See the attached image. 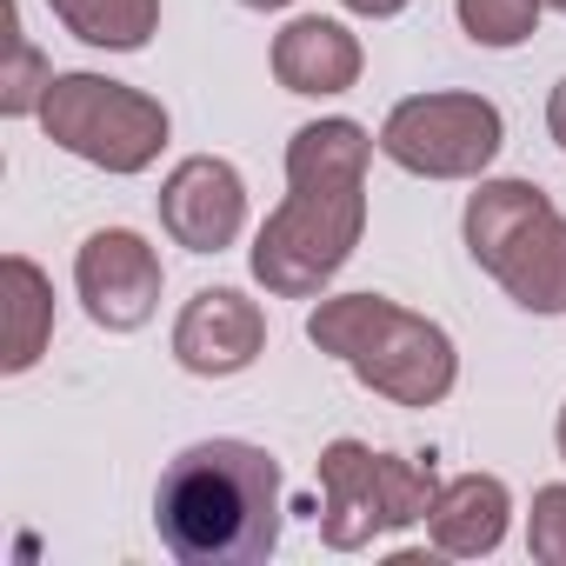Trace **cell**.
<instances>
[{
	"label": "cell",
	"mask_w": 566,
	"mask_h": 566,
	"mask_svg": "<svg viewBox=\"0 0 566 566\" xmlns=\"http://www.w3.org/2000/svg\"><path fill=\"white\" fill-rule=\"evenodd\" d=\"M367 127L314 120L287 140V200L253 240V280L266 294L307 301L347 266L367 227Z\"/></svg>",
	"instance_id": "obj_1"
},
{
	"label": "cell",
	"mask_w": 566,
	"mask_h": 566,
	"mask_svg": "<svg viewBox=\"0 0 566 566\" xmlns=\"http://www.w3.org/2000/svg\"><path fill=\"white\" fill-rule=\"evenodd\" d=\"M154 533L180 566H253L280 546V460L253 440H200L154 486Z\"/></svg>",
	"instance_id": "obj_2"
},
{
	"label": "cell",
	"mask_w": 566,
	"mask_h": 566,
	"mask_svg": "<svg viewBox=\"0 0 566 566\" xmlns=\"http://www.w3.org/2000/svg\"><path fill=\"white\" fill-rule=\"evenodd\" d=\"M307 340L321 354H334L340 367H354V380L387 394L394 407H433V400L453 394V374H460L453 340L433 321H420V314H407L380 294L321 301L307 314Z\"/></svg>",
	"instance_id": "obj_3"
},
{
	"label": "cell",
	"mask_w": 566,
	"mask_h": 566,
	"mask_svg": "<svg viewBox=\"0 0 566 566\" xmlns=\"http://www.w3.org/2000/svg\"><path fill=\"white\" fill-rule=\"evenodd\" d=\"M467 253L526 314H566V213L533 180H486L467 200Z\"/></svg>",
	"instance_id": "obj_4"
},
{
	"label": "cell",
	"mask_w": 566,
	"mask_h": 566,
	"mask_svg": "<svg viewBox=\"0 0 566 566\" xmlns=\"http://www.w3.org/2000/svg\"><path fill=\"white\" fill-rule=\"evenodd\" d=\"M433 493H440L433 460L420 467V460H400V453H374L360 440H334L321 453V533L340 553L367 546L374 533L427 520Z\"/></svg>",
	"instance_id": "obj_5"
},
{
	"label": "cell",
	"mask_w": 566,
	"mask_h": 566,
	"mask_svg": "<svg viewBox=\"0 0 566 566\" xmlns=\"http://www.w3.org/2000/svg\"><path fill=\"white\" fill-rule=\"evenodd\" d=\"M41 127L48 140H61L67 154L107 174H140L167 140V107L101 74H61L41 101Z\"/></svg>",
	"instance_id": "obj_6"
},
{
	"label": "cell",
	"mask_w": 566,
	"mask_h": 566,
	"mask_svg": "<svg viewBox=\"0 0 566 566\" xmlns=\"http://www.w3.org/2000/svg\"><path fill=\"white\" fill-rule=\"evenodd\" d=\"M500 140H506V120L480 94H413L380 127V154L394 167H407V174H427V180L486 174Z\"/></svg>",
	"instance_id": "obj_7"
},
{
	"label": "cell",
	"mask_w": 566,
	"mask_h": 566,
	"mask_svg": "<svg viewBox=\"0 0 566 566\" xmlns=\"http://www.w3.org/2000/svg\"><path fill=\"white\" fill-rule=\"evenodd\" d=\"M74 287H81L87 314H94L107 334H134V327H147L154 307H160V260H154V247H147L140 233L107 227V233H94V240L81 247Z\"/></svg>",
	"instance_id": "obj_8"
},
{
	"label": "cell",
	"mask_w": 566,
	"mask_h": 566,
	"mask_svg": "<svg viewBox=\"0 0 566 566\" xmlns=\"http://www.w3.org/2000/svg\"><path fill=\"white\" fill-rule=\"evenodd\" d=\"M266 347V321L240 287H200L187 301V314L174 321V360L200 380H227L240 367H253Z\"/></svg>",
	"instance_id": "obj_9"
},
{
	"label": "cell",
	"mask_w": 566,
	"mask_h": 566,
	"mask_svg": "<svg viewBox=\"0 0 566 566\" xmlns=\"http://www.w3.org/2000/svg\"><path fill=\"white\" fill-rule=\"evenodd\" d=\"M240 220H247V187H240V174H233L227 160L193 154V160H180V167L167 174V187H160V227H167L187 253H220V247H233Z\"/></svg>",
	"instance_id": "obj_10"
},
{
	"label": "cell",
	"mask_w": 566,
	"mask_h": 566,
	"mask_svg": "<svg viewBox=\"0 0 566 566\" xmlns=\"http://www.w3.org/2000/svg\"><path fill=\"white\" fill-rule=\"evenodd\" d=\"M273 74L287 94H347L360 81V41L340 21L307 14L273 41Z\"/></svg>",
	"instance_id": "obj_11"
},
{
	"label": "cell",
	"mask_w": 566,
	"mask_h": 566,
	"mask_svg": "<svg viewBox=\"0 0 566 566\" xmlns=\"http://www.w3.org/2000/svg\"><path fill=\"white\" fill-rule=\"evenodd\" d=\"M506 486L493 473H460L433 493L427 506V526H433V546L453 553V559H473V553H493L506 539Z\"/></svg>",
	"instance_id": "obj_12"
},
{
	"label": "cell",
	"mask_w": 566,
	"mask_h": 566,
	"mask_svg": "<svg viewBox=\"0 0 566 566\" xmlns=\"http://www.w3.org/2000/svg\"><path fill=\"white\" fill-rule=\"evenodd\" d=\"M0 287H8V327H0V367L8 374H28L48 347V327H54V301H48V280L34 260L8 253V266H0Z\"/></svg>",
	"instance_id": "obj_13"
},
{
	"label": "cell",
	"mask_w": 566,
	"mask_h": 566,
	"mask_svg": "<svg viewBox=\"0 0 566 566\" xmlns=\"http://www.w3.org/2000/svg\"><path fill=\"white\" fill-rule=\"evenodd\" d=\"M48 8L67 21L74 41L114 48V54L147 48V34L160 28V0H48Z\"/></svg>",
	"instance_id": "obj_14"
},
{
	"label": "cell",
	"mask_w": 566,
	"mask_h": 566,
	"mask_svg": "<svg viewBox=\"0 0 566 566\" xmlns=\"http://www.w3.org/2000/svg\"><path fill=\"white\" fill-rule=\"evenodd\" d=\"M48 87H54V74H48L41 54L28 48V34H21V8L8 0V74H0V107H8V114H41Z\"/></svg>",
	"instance_id": "obj_15"
},
{
	"label": "cell",
	"mask_w": 566,
	"mask_h": 566,
	"mask_svg": "<svg viewBox=\"0 0 566 566\" xmlns=\"http://www.w3.org/2000/svg\"><path fill=\"white\" fill-rule=\"evenodd\" d=\"M546 0H460V28L480 48H520Z\"/></svg>",
	"instance_id": "obj_16"
},
{
	"label": "cell",
	"mask_w": 566,
	"mask_h": 566,
	"mask_svg": "<svg viewBox=\"0 0 566 566\" xmlns=\"http://www.w3.org/2000/svg\"><path fill=\"white\" fill-rule=\"evenodd\" d=\"M526 546H533V559L566 566V486H539V493H533V526H526Z\"/></svg>",
	"instance_id": "obj_17"
},
{
	"label": "cell",
	"mask_w": 566,
	"mask_h": 566,
	"mask_svg": "<svg viewBox=\"0 0 566 566\" xmlns=\"http://www.w3.org/2000/svg\"><path fill=\"white\" fill-rule=\"evenodd\" d=\"M546 134L559 140V154H566V81L553 87V101H546Z\"/></svg>",
	"instance_id": "obj_18"
},
{
	"label": "cell",
	"mask_w": 566,
	"mask_h": 566,
	"mask_svg": "<svg viewBox=\"0 0 566 566\" xmlns=\"http://www.w3.org/2000/svg\"><path fill=\"white\" fill-rule=\"evenodd\" d=\"M340 8H354V14H374V21H387V14H400L407 0H340Z\"/></svg>",
	"instance_id": "obj_19"
},
{
	"label": "cell",
	"mask_w": 566,
	"mask_h": 566,
	"mask_svg": "<svg viewBox=\"0 0 566 566\" xmlns=\"http://www.w3.org/2000/svg\"><path fill=\"white\" fill-rule=\"evenodd\" d=\"M553 440H559V460H566V407H559V427H553Z\"/></svg>",
	"instance_id": "obj_20"
},
{
	"label": "cell",
	"mask_w": 566,
	"mask_h": 566,
	"mask_svg": "<svg viewBox=\"0 0 566 566\" xmlns=\"http://www.w3.org/2000/svg\"><path fill=\"white\" fill-rule=\"evenodd\" d=\"M240 8H294V0H240Z\"/></svg>",
	"instance_id": "obj_21"
},
{
	"label": "cell",
	"mask_w": 566,
	"mask_h": 566,
	"mask_svg": "<svg viewBox=\"0 0 566 566\" xmlns=\"http://www.w3.org/2000/svg\"><path fill=\"white\" fill-rule=\"evenodd\" d=\"M546 8H559V14H566V0H546Z\"/></svg>",
	"instance_id": "obj_22"
}]
</instances>
